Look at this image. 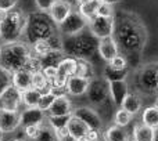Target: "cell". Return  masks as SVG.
I'll use <instances>...</instances> for the list:
<instances>
[{"label": "cell", "mask_w": 158, "mask_h": 141, "mask_svg": "<svg viewBox=\"0 0 158 141\" xmlns=\"http://www.w3.org/2000/svg\"><path fill=\"white\" fill-rule=\"evenodd\" d=\"M115 18V29L112 38L118 47L129 54H140L146 44V30L139 19L133 15H121Z\"/></svg>", "instance_id": "6da1fadb"}, {"label": "cell", "mask_w": 158, "mask_h": 141, "mask_svg": "<svg viewBox=\"0 0 158 141\" xmlns=\"http://www.w3.org/2000/svg\"><path fill=\"white\" fill-rule=\"evenodd\" d=\"M33 51L25 42H10L0 47V68L10 75L19 69L27 68Z\"/></svg>", "instance_id": "7a4b0ae2"}, {"label": "cell", "mask_w": 158, "mask_h": 141, "mask_svg": "<svg viewBox=\"0 0 158 141\" xmlns=\"http://www.w3.org/2000/svg\"><path fill=\"white\" fill-rule=\"evenodd\" d=\"M54 28H57V25L52 21V18L46 15L43 11H40L38 14L28 17L24 35L27 36L28 44H33L39 40L63 42L56 36Z\"/></svg>", "instance_id": "3957f363"}, {"label": "cell", "mask_w": 158, "mask_h": 141, "mask_svg": "<svg viewBox=\"0 0 158 141\" xmlns=\"http://www.w3.org/2000/svg\"><path fill=\"white\" fill-rule=\"evenodd\" d=\"M61 42V49L64 54L74 58H90L97 51L98 39H96L92 33H78L74 36H65Z\"/></svg>", "instance_id": "277c9868"}, {"label": "cell", "mask_w": 158, "mask_h": 141, "mask_svg": "<svg viewBox=\"0 0 158 141\" xmlns=\"http://www.w3.org/2000/svg\"><path fill=\"white\" fill-rule=\"evenodd\" d=\"M28 17L21 10H11L4 21L0 24V39L4 43L15 42L24 35Z\"/></svg>", "instance_id": "5b68a950"}, {"label": "cell", "mask_w": 158, "mask_h": 141, "mask_svg": "<svg viewBox=\"0 0 158 141\" xmlns=\"http://www.w3.org/2000/svg\"><path fill=\"white\" fill-rule=\"evenodd\" d=\"M89 30L96 39H107L112 38L115 29V18L114 17H100L96 15L90 21H87Z\"/></svg>", "instance_id": "8992f818"}, {"label": "cell", "mask_w": 158, "mask_h": 141, "mask_svg": "<svg viewBox=\"0 0 158 141\" xmlns=\"http://www.w3.org/2000/svg\"><path fill=\"white\" fill-rule=\"evenodd\" d=\"M139 87L146 93L158 91V64H147L137 73Z\"/></svg>", "instance_id": "52a82bcc"}, {"label": "cell", "mask_w": 158, "mask_h": 141, "mask_svg": "<svg viewBox=\"0 0 158 141\" xmlns=\"http://www.w3.org/2000/svg\"><path fill=\"white\" fill-rule=\"evenodd\" d=\"M86 26H87L86 19L78 11H72L57 28L64 36H74V35L83 32Z\"/></svg>", "instance_id": "ba28073f"}, {"label": "cell", "mask_w": 158, "mask_h": 141, "mask_svg": "<svg viewBox=\"0 0 158 141\" xmlns=\"http://www.w3.org/2000/svg\"><path fill=\"white\" fill-rule=\"evenodd\" d=\"M87 98L93 105H100L108 97V83L104 79H90L89 87H87Z\"/></svg>", "instance_id": "9c48e42d"}, {"label": "cell", "mask_w": 158, "mask_h": 141, "mask_svg": "<svg viewBox=\"0 0 158 141\" xmlns=\"http://www.w3.org/2000/svg\"><path fill=\"white\" fill-rule=\"evenodd\" d=\"M22 104L21 91L15 86L10 84L0 93V109H8V111H19Z\"/></svg>", "instance_id": "30bf717a"}, {"label": "cell", "mask_w": 158, "mask_h": 141, "mask_svg": "<svg viewBox=\"0 0 158 141\" xmlns=\"http://www.w3.org/2000/svg\"><path fill=\"white\" fill-rule=\"evenodd\" d=\"M72 115L78 119H81L83 123H86L90 130H101L103 127V120L100 115L90 107H78L72 111Z\"/></svg>", "instance_id": "8fae6325"}, {"label": "cell", "mask_w": 158, "mask_h": 141, "mask_svg": "<svg viewBox=\"0 0 158 141\" xmlns=\"http://www.w3.org/2000/svg\"><path fill=\"white\" fill-rule=\"evenodd\" d=\"M21 126V111L0 109V130L3 133H13Z\"/></svg>", "instance_id": "7c38bea8"}, {"label": "cell", "mask_w": 158, "mask_h": 141, "mask_svg": "<svg viewBox=\"0 0 158 141\" xmlns=\"http://www.w3.org/2000/svg\"><path fill=\"white\" fill-rule=\"evenodd\" d=\"M72 13V6L67 0H57L49 10V17L56 25H60L69 14Z\"/></svg>", "instance_id": "4fadbf2b"}, {"label": "cell", "mask_w": 158, "mask_h": 141, "mask_svg": "<svg viewBox=\"0 0 158 141\" xmlns=\"http://www.w3.org/2000/svg\"><path fill=\"white\" fill-rule=\"evenodd\" d=\"M72 104L71 100L68 98L67 94H60L56 97L54 103L49 108V115L52 116H67V115H72Z\"/></svg>", "instance_id": "5bb4252c"}, {"label": "cell", "mask_w": 158, "mask_h": 141, "mask_svg": "<svg viewBox=\"0 0 158 141\" xmlns=\"http://www.w3.org/2000/svg\"><path fill=\"white\" fill-rule=\"evenodd\" d=\"M108 83V95L112 100L114 105H117L118 108L121 107L123 98L128 95L129 87L126 80H117V82H107Z\"/></svg>", "instance_id": "9a60e30c"}, {"label": "cell", "mask_w": 158, "mask_h": 141, "mask_svg": "<svg viewBox=\"0 0 158 141\" xmlns=\"http://www.w3.org/2000/svg\"><path fill=\"white\" fill-rule=\"evenodd\" d=\"M97 53L106 62H110L115 55L119 54V47H118L114 38L100 39L97 44Z\"/></svg>", "instance_id": "2e32d148"}, {"label": "cell", "mask_w": 158, "mask_h": 141, "mask_svg": "<svg viewBox=\"0 0 158 141\" xmlns=\"http://www.w3.org/2000/svg\"><path fill=\"white\" fill-rule=\"evenodd\" d=\"M90 83V79L89 78H83V76H79V75H72L68 78L67 80V93L71 95H83L86 94L87 91V87H89Z\"/></svg>", "instance_id": "e0dca14e"}, {"label": "cell", "mask_w": 158, "mask_h": 141, "mask_svg": "<svg viewBox=\"0 0 158 141\" xmlns=\"http://www.w3.org/2000/svg\"><path fill=\"white\" fill-rule=\"evenodd\" d=\"M67 129H68L69 136L75 141H85L87 133L90 130L86 123H83L81 119L75 118L74 115H71V118H69L68 123H67Z\"/></svg>", "instance_id": "ac0fdd59"}, {"label": "cell", "mask_w": 158, "mask_h": 141, "mask_svg": "<svg viewBox=\"0 0 158 141\" xmlns=\"http://www.w3.org/2000/svg\"><path fill=\"white\" fill-rule=\"evenodd\" d=\"M32 79H33V72L27 68L19 69L11 75V84L15 86L19 91H25V90L32 87Z\"/></svg>", "instance_id": "d6986e66"}, {"label": "cell", "mask_w": 158, "mask_h": 141, "mask_svg": "<svg viewBox=\"0 0 158 141\" xmlns=\"http://www.w3.org/2000/svg\"><path fill=\"white\" fill-rule=\"evenodd\" d=\"M46 120V112L35 108H27L24 112H21V126H32V125H43Z\"/></svg>", "instance_id": "ffe728a7"}, {"label": "cell", "mask_w": 158, "mask_h": 141, "mask_svg": "<svg viewBox=\"0 0 158 141\" xmlns=\"http://www.w3.org/2000/svg\"><path fill=\"white\" fill-rule=\"evenodd\" d=\"M100 3L101 0H83L82 3H79L78 13L86 21H90L92 18H94L97 15V8L100 6Z\"/></svg>", "instance_id": "44dd1931"}, {"label": "cell", "mask_w": 158, "mask_h": 141, "mask_svg": "<svg viewBox=\"0 0 158 141\" xmlns=\"http://www.w3.org/2000/svg\"><path fill=\"white\" fill-rule=\"evenodd\" d=\"M142 98L136 94V93H128L125 98H123L122 104H121L119 108L128 111L131 115H136L137 112L142 109Z\"/></svg>", "instance_id": "7402d4cb"}, {"label": "cell", "mask_w": 158, "mask_h": 141, "mask_svg": "<svg viewBox=\"0 0 158 141\" xmlns=\"http://www.w3.org/2000/svg\"><path fill=\"white\" fill-rule=\"evenodd\" d=\"M32 87L44 94V93H50L53 91V86H52V80L46 78L43 75L42 70H36L33 72V79H32Z\"/></svg>", "instance_id": "603a6c76"}, {"label": "cell", "mask_w": 158, "mask_h": 141, "mask_svg": "<svg viewBox=\"0 0 158 141\" xmlns=\"http://www.w3.org/2000/svg\"><path fill=\"white\" fill-rule=\"evenodd\" d=\"M65 57L64 55L63 50H52L47 54L39 57V61H40V70L46 66H57L60 64V61Z\"/></svg>", "instance_id": "cb8c5ba5"}, {"label": "cell", "mask_w": 158, "mask_h": 141, "mask_svg": "<svg viewBox=\"0 0 158 141\" xmlns=\"http://www.w3.org/2000/svg\"><path fill=\"white\" fill-rule=\"evenodd\" d=\"M129 75V68L125 69H117L112 68L111 65L107 64L103 70V79L107 82H117V80H126Z\"/></svg>", "instance_id": "d4e9b609"}, {"label": "cell", "mask_w": 158, "mask_h": 141, "mask_svg": "<svg viewBox=\"0 0 158 141\" xmlns=\"http://www.w3.org/2000/svg\"><path fill=\"white\" fill-rule=\"evenodd\" d=\"M104 141H129V136L123 127L114 125L110 126L103 134Z\"/></svg>", "instance_id": "484cf974"}, {"label": "cell", "mask_w": 158, "mask_h": 141, "mask_svg": "<svg viewBox=\"0 0 158 141\" xmlns=\"http://www.w3.org/2000/svg\"><path fill=\"white\" fill-rule=\"evenodd\" d=\"M156 130L146 125H136L133 129V140L135 141H154Z\"/></svg>", "instance_id": "4316f807"}, {"label": "cell", "mask_w": 158, "mask_h": 141, "mask_svg": "<svg viewBox=\"0 0 158 141\" xmlns=\"http://www.w3.org/2000/svg\"><path fill=\"white\" fill-rule=\"evenodd\" d=\"M57 72L67 76V78L75 75V72H77V58L64 57L63 60L60 61V64L57 65Z\"/></svg>", "instance_id": "83f0119b"}, {"label": "cell", "mask_w": 158, "mask_h": 141, "mask_svg": "<svg viewBox=\"0 0 158 141\" xmlns=\"http://www.w3.org/2000/svg\"><path fill=\"white\" fill-rule=\"evenodd\" d=\"M21 97H22V104H24L27 108H35V107H38V104H39V100H40V97H42V93L39 91V90L31 87V89H28V90H25V91L21 93Z\"/></svg>", "instance_id": "f1b7e54d"}, {"label": "cell", "mask_w": 158, "mask_h": 141, "mask_svg": "<svg viewBox=\"0 0 158 141\" xmlns=\"http://www.w3.org/2000/svg\"><path fill=\"white\" fill-rule=\"evenodd\" d=\"M142 122L143 125L157 130L158 129V109L156 107H147L142 114Z\"/></svg>", "instance_id": "f546056e"}, {"label": "cell", "mask_w": 158, "mask_h": 141, "mask_svg": "<svg viewBox=\"0 0 158 141\" xmlns=\"http://www.w3.org/2000/svg\"><path fill=\"white\" fill-rule=\"evenodd\" d=\"M33 141H58V137L56 134V130L49 123H43L39 131V136Z\"/></svg>", "instance_id": "4dcf8cb0"}, {"label": "cell", "mask_w": 158, "mask_h": 141, "mask_svg": "<svg viewBox=\"0 0 158 141\" xmlns=\"http://www.w3.org/2000/svg\"><path fill=\"white\" fill-rule=\"evenodd\" d=\"M75 75L93 79L94 73H93V68L89 61L85 60V58H77V72H75Z\"/></svg>", "instance_id": "1f68e13d"}, {"label": "cell", "mask_w": 158, "mask_h": 141, "mask_svg": "<svg viewBox=\"0 0 158 141\" xmlns=\"http://www.w3.org/2000/svg\"><path fill=\"white\" fill-rule=\"evenodd\" d=\"M132 118H133V115H131L128 111H125V109H122V108H118V111L115 112L114 122H115V125L119 126V127H126V126L132 122Z\"/></svg>", "instance_id": "d6a6232c"}, {"label": "cell", "mask_w": 158, "mask_h": 141, "mask_svg": "<svg viewBox=\"0 0 158 141\" xmlns=\"http://www.w3.org/2000/svg\"><path fill=\"white\" fill-rule=\"evenodd\" d=\"M56 97H57V94H56L54 91H50V93H44V94H42L40 100H39V104H38V108L42 109V111H49V108L52 107V104L54 103Z\"/></svg>", "instance_id": "836d02e7"}, {"label": "cell", "mask_w": 158, "mask_h": 141, "mask_svg": "<svg viewBox=\"0 0 158 141\" xmlns=\"http://www.w3.org/2000/svg\"><path fill=\"white\" fill-rule=\"evenodd\" d=\"M69 118H71V115H67V116H52V115H49V116H46V120L54 130H57V129L65 127Z\"/></svg>", "instance_id": "e575fe53"}, {"label": "cell", "mask_w": 158, "mask_h": 141, "mask_svg": "<svg viewBox=\"0 0 158 141\" xmlns=\"http://www.w3.org/2000/svg\"><path fill=\"white\" fill-rule=\"evenodd\" d=\"M108 65H111L112 68H117V69H125L128 68V60H126L125 55L122 54H118L112 58L110 62H107Z\"/></svg>", "instance_id": "d590c367"}, {"label": "cell", "mask_w": 158, "mask_h": 141, "mask_svg": "<svg viewBox=\"0 0 158 141\" xmlns=\"http://www.w3.org/2000/svg\"><path fill=\"white\" fill-rule=\"evenodd\" d=\"M97 15L100 17H114V8H112V4H108V3H100L97 8Z\"/></svg>", "instance_id": "8d00e7d4"}, {"label": "cell", "mask_w": 158, "mask_h": 141, "mask_svg": "<svg viewBox=\"0 0 158 141\" xmlns=\"http://www.w3.org/2000/svg\"><path fill=\"white\" fill-rule=\"evenodd\" d=\"M42 125H32V126H25L24 130H25V136L31 140H35L36 137L39 136V131H40Z\"/></svg>", "instance_id": "74e56055"}, {"label": "cell", "mask_w": 158, "mask_h": 141, "mask_svg": "<svg viewBox=\"0 0 158 141\" xmlns=\"http://www.w3.org/2000/svg\"><path fill=\"white\" fill-rule=\"evenodd\" d=\"M57 0H35V6L39 11H43V13H49V10L52 8V6Z\"/></svg>", "instance_id": "f35d334b"}, {"label": "cell", "mask_w": 158, "mask_h": 141, "mask_svg": "<svg viewBox=\"0 0 158 141\" xmlns=\"http://www.w3.org/2000/svg\"><path fill=\"white\" fill-rule=\"evenodd\" d=\"M11 84V75L0 68V93Z\"/></svg>", "instance_id": "ab89813d"}, {"label": "cell", "mask_w": 158, "mask_h": 141, "mask_svg": "<svg viewBox=\"0 0 158 141\" xmlns=\"http://www.w3.org/2000/svg\"><path fill=\"white\" fill-rule=\"evenodd\" d=\"M18 0H0V10L4 11H11L17 6Z\"/></svg>", "instance_id": "60d3db41"}, {"label": "cell", "mask_w": 158, "mask_h": 141, "mask_svg": "<svg viewBox=\"0 0 158 141\" xmlns=\"http://www.w3.org/2000/svg\"><path fill=\"white\" fill-rule=\"evenodd\" d=\"M42 72H43V75L46 76L49 80H53L54 76L57 75V66H46V68L42 69Z\"/></svg>", "instance_id": "b9f144b4"}, {"label": "cell", "mask_w": 158, "mask_h": 141, "mask_svg": "<svg viewBox=\"0 0 158 141\" xmlns=\"http://www.w3.org/2000/svg\"><path fill=\"white\" fill-rule=\"evenodd\" d=\"M8 15V11H4V10H0V24H2L3 21H4L6 18H7Z\"/></svg>", "instance_id": "7bdbcfd3"}, {"label": "cell", "mask_w": 158, "mask_h": 141, "mask_svg": "<svg viewBox=\"0 0 158 141\" xmlns=\"http://www.w3.org/2000/svg\"><path fill=\"white\" fill-rule=\"evenodd\" d=\"M103 3H108V4H114V3L117 2H121V0H101Z\"/></svg>", "instance_id": "ee69618b"}, {"label": "cell", "mask_w": 158, "mask_h": 141, "mask_svg": "<svg viewBox=\"0 0 158 141\" xmlns=\"http://www.w3.org/2000/svg\"><path fill=\"white\" fill-rule=\"evenodd\" d=\"M3 139H4V133L0 130V141H3Z\"/></svg>", "instance_id": "f6af8a7d"}, {"label": "cell", "mask_w": 158, "mask_h": 141, "mask_svg": "<svg viewBox=\"0 0 158 141\" xmlns=\"http://www.w3.org/2000/svg\"><path fill=\"white\" fill-rule=\"evenodd\" d=\"M154 141H158V129L156 130V137H154Z\"/></svg>", "instance_id": "bcb514c9"}, {"label": "cell", "mask_w": 158, "mask_h": 141, "mask_svg": "<svg viewBox=\"0 0 158 141\" xmlns=\"http://www.w3.org/2000/svg\"><path fill=\"white\" fill-rule=\"evenodd\" d=\"M154 107L158 109V97H157V100H156V104H154Z\"/></svg>", "instance_id": "7dc6e473"}, {"label": "cell", "mask_w": 158, "mask_h": 141, "mask_svg": "<svg viewBox=\"0 0 158 141\" xmlns=\"http://www.w3.org/2000/svg\"><path fill=\"white\" fill-rule=\"evenodd\" d=\"M11 141H22V140H18V139H17V140H11Z\"/></svg>", "instance_id": "c3c4849f"}]
</instances>
